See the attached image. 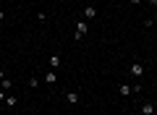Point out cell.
Here are the masks:
<instances>
[{
    "label": "cell",
    "instance_id": "obj_6",
    "mask_svg": "<svg viewBox=\"0 0 157 115\" xmlns=\"http://www.w3.org/2000/svg\"><path fill=\"white\" fill-rule=\"evenodd\" d=\"M66 102L68 105H78V94L76 92H66Z\"/></svg>",
    "mask_w": 157,
    "mask_h": 115
},
{
    "label": "cell",
    "instance_id": "obj_15",
    "mask_svg": "<svg viewBox=\"0 0 157 115\" xmlns=\"http://www.w3.org/2000/svg\"><path fill=\"white\" fill-rule=\"evenodd\" d=\"M0 71H3V63H0Z\"/></svg>",
    "mask_w": 157,
    "mask_h": 115
},
{
    "label": "cell",
    "instance_id": "obj_7",
    "mask_svg": "<svg viewBox=\"0 0 157 115\" xmlns=\"http://www.w3.org/2000/svg\"><path fill=\"white\" fill-rule=\"evenodd\" d=\"M42 81H47V84H55V81H58V73H55V71H47Z\"/></svg>",
    "mask_w": 157,
    "mask_h": 115
},
{
    "label": "cell",
    "instance_id": "obj_1",
    "mask_svg": "<svg viewBox=\"0 0 157 115\" xmlns=\"http://www.w3.org/2000/svg\"><path fill=\"white\" fill-rule=\"evenodd\" d=\"M86 34H89V21H84V18L76 21V34H73V37H76V39H84Z\"/></svg>",
    "mask_w": 157,
    "mask_h": 115
},
{
    "label": "cell",
    "instance_id": "obj_5",
    "mask_svg": "<svg viewBox=\"0 0 157 115\" xmlns=\"http://www.w3.org/2000/svg\"><path fill=\"white\" fill-rule=\"evenodd\" d=\"M141 115H155V105H152V102H144V105H141Z\"/></svg>",
    "mask_w": 157,
    "mask_h": 115
},
{
    "label": "cell",
    "instance_id": "obj_16",
    "mask_svg": "<svg viewBox=\"0 0 157 115\" xmlns=\"http://www.w3.org/2000/svg\"><path fill=\"white\" fill-rule=\"evenodd\" d=\"M155 84H157V76H155Z\"/></svg>",
    "mask_w": 157,
    "mask_h": 115
},
{
    "label": "cell",
    "instance_id": "obj_9",
    "mask_svg": "<svg viewBox=\"0 0 157 115\" xmlns=\"http://www.w3.org/2000/svg\"><path fill=\"white\" fill-rule=\"evenodd\" d=\"M11 86H13V81H11V79H8V76L3 79V81H0V89H6V92H8V89H11Z\"/></svg>",
    "mask_w": 157,
    "mask_h": 115
},
{
    "label": "cell",
    "instance_id": "obj_11",
    "mask_svg": "<svg viewBox=\"0 0 157 115\" xmlns=\"http://www.w3.org/2000/svg\"><path fill=\"white\" fill-rule=\"evenodd\" d=\"M8 97V92H6V89H0V99H6Z\"/></svg>",
    "mask_w": 157,
    "mask_h": 115
},
{
    "label": "cell",
    "instance_id": "obj_10",
    "mask_svg": "<svg viewBox=\"0 0 157 115\" xmlns=\"http://www.w3.org/2000/svg\"><path fill=\"white\" fill-rule=\"evenodd\" d=\"M3 102H6V105H8V107H16V97H11V94H8V97H6V99H3Z\"/></svg>",
    "mask_w": 157,
    "mask_h": 115
},
{
    "label": "cell",
    "instance_id": "obj_4",
    "mask_svg": "<svg viewBox=\"0 0 157 115\" xmlns=\"http://www.w3.org/2000/svg\"><path fill=\"white\" fill-rule=\"evenodd\" d=\"M144 73V66L141 63H131V76H141Z\"/></svg>",
    "mask_w": 157,
    "mask_h": 115
},
{
    "label": "cell",
    "instance_id": "obj_13",
    "mask_svg": "<svg viewBox=\"0 0 157 115\" xmlns=\"http://www.w3.org/2000/svg\"><path fill=\"white\" fill-rule=\"evenodd\" d=\"M152 24H157V13H155V16H152Z\"/></svg>",
    "mask_w": 157,
    "mask_h": 115
},
{
    "label": "cell",
    "instance_id": "obj_2",
    "mask_svg": "<svg viewBox=\"0 0 157 115\" xmlns=\"http://www.w3.org/2000/svg\"><path fill=\"white\" fill-rule=\"evenodd\" d=\"M81 16H84V21H92V18L97 16V8H94V6H86V8H84V13H81Z\"/></svg>",
    "mask_w": 157,
    "mask_h": 115
},
{
    "label": "cell",
    "instance_id": "obj_3",
    "mask_svg": "<svg viewBox=\"0 0 157 115\" xmlns=\"http://www.w3.org/2000/svg\"><path fill=\"white\" fill-rule=\"evenodd\" d=\"M134 92H136V86H131V84H121V97H131Z\"/></svg>",
    "mask_w": 157,
    "mask_h": 115
},
{
    "label": "cell",
    "instance_id": "obj_12",
    "mask_svg": "<svg viewBox=\"0 0 157 115\" xmlns=\"http://www.w3.org/2000/svg\"><path fill=\"white\" fill-rule=\"evenodd\" d=\"M149 6H155V8H157V0H149Z\"/></svg>",
    "mask_w": 157,
    "mask_h": 115
},
{
    "label": "cell",
    "instance_id": "obj_8",
    "mask_svg": "<svg viewBox=\"0 0 157 115\" xmlns=\"http://www.w3.org/2000/svg\"><path fill=\"white\" fill-rule=\"evenodd\" d=\"M55 68H60V58L52 55V58H50V71H55Z\"/></svg>",
    "mask_w": 157,
    "mask_h": 115
},
{
    "label": "cell",
    "instance_id": "obj_14",
    "mask_svg": "<svg viewBox=\"0 0 157 115\" xmlns=\"http://www.w3.org/2000/svg\"><path fill=\"white\" fill-rule=\"evenodd\" d=\"M3 18H6V13H3V11H0V21H3Z\"/></svg>",
    "mask_w": 157,
    "mask_h": 115
}]
</instances>
